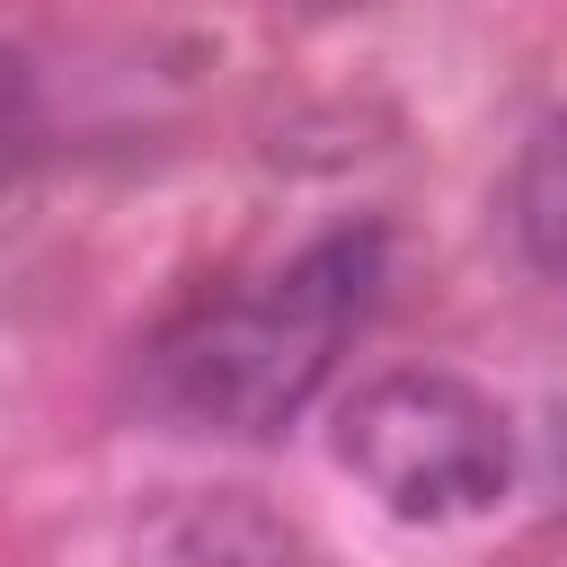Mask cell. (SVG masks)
I'll list each match as a JSON object with an SVG mask.
<instances>
[{
  "instance_id": "cell-3",
  "label": "cell",
  "mask_w": 567,
  "mask_h": 567,
  "mask_svg": "<svg viewBox=\"0 0 567 567\" xmlns=\"http://www.w3.org/2000/svg\"><path fill=\"white\" fill-rule=\"evenodd\" d=\"M523 230H532V248L567 275V133H549V142L532 151V177H523Z\"/></svg>"
},
{
  "instance_id": "cell-1",
  "label": "cell",
  "mask_w": 567,
  "mask_h": 567,
  "mask_svg": "<svg viewBox=\"0 0 567 567\" xmlns=\"http://www.w3.org/2000/svg\"><path fill=\"white\" fill-rule=\"evenodd\" d=\"M381 275H390V239L372 221L310 239L284 275L186 310L151 346V399L204 434H284L337 372L346 337L372 319Z\"/></svg>"
},
{
  "instance_id": "cell-2",
  "label": "cell",
  "mask_w": 567,
  "mask_h": 567,
  "mask_svg": "<svg viewBox=\"0 0 567 567\" xmlns=\"http://www.w3.org/2000/svg\"><path fill=\"white\" fill-rule=\"evenodd\" d=\"M337 461L399 523H461L514 487V425L461 372H381L346 399Z\"/></svg>"
}]
</instances>
